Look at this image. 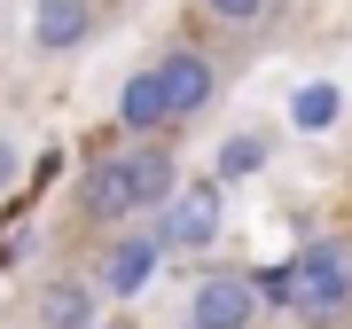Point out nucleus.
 Here are the masks:
<instances>
[{"instance_id":"f257e3e1","label":"nucleus","mask_w":352,"mask_h":329,"mask_svg":"<svg viewBox=\"0 0 352 329\" xmlns=\"http://www.w3.org/2000/svg\"><path fill=\"white\" fill-rule=\"evenodd\" d=\"M258 298L282 306V314H298L305 329H337L352 314V251L344 243H305L289 266L258 275Z\"/></svg>"},{"instance_id":"f03ea898","label":"nucleus","mask_w":352,"mask_h":329,"mask_svg":"<svg viewBox=\"0 0 352 329\" xmlns=\"http://www.w3.org/2000/svg\"><path fill=\"white\" fill-rule=\"evenodd\" d=\"M173 189H180L173 157L141 141V149H118V157H94V164H87V189H78V212L110 228V220H133V212H157V204L173 196Z\"/></svg>"},{"instance_id":"7ed1b4c3","label":"nucleus","mask_w":352,"mask_h":329,"mask_svg":"<svg viewBox=\"0 0 352 329\" xmlns=\"http://www.w3.org/2000/svg\"><path fill=\"white\" fill-rule=\"evenodd\" d=\"M219 180L212 189H173L157 204V251H212L219 243Z\"/></svg>"},{"instance_id":"20e7f679","label":"nucleus","mask_w":352,"mask_h":329,"mask_svg":"<svg viewBox=\"0 0 352 329\" xmlns=\"http://www.w3.org/2000/svg\"><path fill=\"white\" fill-rule=\"evenodd\" d=\"M258 321V282L251 275H204L188 290V329H251Z\"/></svg>"},{"instance_id":"39448f33","label":"nucleus","mask_w":352,"mask_h":329,"mask_svg":"<svg viewBox=\"0 0 352 329\" xmlns=\"http://www.w3.org/2000/svg\"><path fill=\"white\" fill-rule=\"evenodd\" d=\"M157 87H164V110L173 118H196V110H212V94H219V71L204 63L196 47H173L157 63Z\"/></svg>"},{"instance_id":"423d86ee","label":"nucleus","mask_w":352,"mask_h":329,"mask_svg":"<svg viewBox=\"0 0 352 329\" xmlns=\"http://www.w3.org/2000/svg\"><path fill=\"white\" fill-rule=\"evenodd\" d=\"M94 32V0H32V47L39 55H71Z\"/></svg>"},{"instance_id":"0eeeda50","label":"nucleus","mask_w":352,"mask_h":329,"mask_svg":"<svg viewBox=\"0 0 352 329\" xmlns=\"http://www.w3.org/2000/svg\"><path fill=\"white\" fill-rule=\"evenodd\" d=\"M32 314H39V329H94V282H78V275L39 282V290H32Z\"/></svg>"},{"instance_id":"6e6552de","label":"nucleus","mask_w":352,"mask_h":329,"mask_svg":"<svg viewBox=\"0 0 352 329\" xmlns=\"http://www.w3.org/2000/svg\"><path fill=\"white\" fill-rule=\"evenodd\" d=\"M157 259H164L157 235H118L110 251H102V290H110V298H133L141 282L157 275Z\"/></svg>"},{"instance_id":"1a4fd4ad","label":"nucleus","mask_w":352,"mask_h":329,"mask_svg":"<svg viewBox=\"0 0 352 329\" xmlns=\"http://www.w3.org/2000/svg\"><path fill=\"white\" fill-rule=\"evenodd\" d=\"M118 126H126V134H157V126H173V110H164V87H157V63H149V71H133L126 87H118Z\"/></svg>"},{"instance_id":"9d476101","label":"nucleus","mask_w":352,"mask_h":329,"mask_svg":"<svg viewBox=\"0 0 352 329\" xmlns=\"http://www.w3.org/2000/svg\"><path fill=\"white\" fill-rule=\"evenodd\" d=\"M337 110H344V94H337V87H298V102H289L298 134H329V126H337Z\"/></svg>"},{"instance_id":"9b49d317","label":"nucleus","mask_w":352,"mask_h":329,"mask_svg":"<svg viewBox=\"0 0 352 329\" xmlns=\"http://www.w3.org/2000/svg\"><path fill=\"white\" fill-rule=\"evenodd\" d=\"M258 157H266V141H258V134H235V141H227V149H219V164H212V180L227 189V180L258 173Z\"/></svg>"},{"instance_id":"f8f14e48","label":"nucleus","mask_w":352,"mask_h":329,"mask_svg":"<svg viewBox=\"0 0 352 329\" xmlns=\"http://www.w3.org/2000/svg\"><path fill=\"white\" fill-rule=\"evenodd\" d=\"M212 8V24H227V32H258L266 16H274V0H204Z\"/></svg>"},{"instance_id":"ddd939ff","label":"nucleus","mask_w":352,"mask_h":329,"mask_svg":"<svg viewBox=\"0 0 352 329\" xmlns=\"http://www.w3.org/2000/svg\"><path fill=\"white\" fill-rule=\"evenodd\" d=\"M16 173H24V157H16V141H8V134H0V196H8V189H16Z\"/></svg>"}]
</instances>
